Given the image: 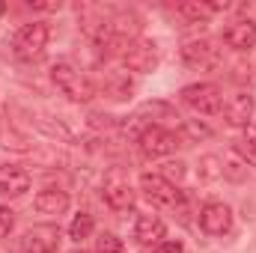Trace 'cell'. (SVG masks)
Segmentation results:
<instances>
[{
	"label": "cell",
	"instance_id": "obj_3",
	"mask_svg": "<svg viewBox=\"0 0 256 253\" xmlns=\"http://www.w3.org/2000/svg\"><path fill=\"white\" fill-rule=\"evenodd\" d=\"M182 102L188 108H194L196 114H206V116H214L224 108L220 90L214 84H191V86H185L182 90Z\"/></svg>",
	"mask_w": 256,
	"mask_h": 253
},
{
	"label": "cell",
	"instance_id": "obj_24",
	"mask_svg": "<svg viewBox=\"0 0 256 253\" xmlns=\"http://www.w3.org/2000/svg\"><path fill=\"white\" fill-rule=\"evenodd\" d=\"M12 226H15V212H12V208H6V206H0V238H3V236H9V232H12Z\"/></svg>",
	"mask_w": 256,
	"mask_h": 253
},
{
	"label": "cell",
	"instance_id": "obj_21",
	"mask_svg": "<svg viewBox=\"0 0 256 253\" xmlns=\"http://www.w3.org/2000/svg\"><path fill=\"white\" fill-rule=\"evenodd\" d=\"M158 176H164L170 185H176V182L185 179V164L182 161H167V164H161V173Z\"/></svg>",
	"mask_w": 256,
	"mask_h": 253
},
{
	"label": "cell",
	"instance_id": "obj_1",
	"mask_svg": "<svg viewBox=\"0 0 256 253\" xmlns=\"http://www.w3.org/2000/svg\"><path fill=\"white\" fill-rule=\"evenodd\" d=\"M51 80H54V86L63 92L68 102L86 104V102H92V96H96V86L90 84V78H86L84 72H78L72 63H54L51 66Z\"/></svg>",
	"mask_w": 256,
	"mask_h": 253
},
{
	"label": "cell",
	"instance_id": "obj_25",
	"mask_svg": "<svg viewBox=\"0 0 256 253\" xmlns=\"http://www.w3.org/2000/svg\"><path fill=\"white\" fill-rule=\"evenodd\" d=\"M158 253H185V248H182V242H161Z\"/></svg>",
	"mask_w": 256,
	"mask_h": 253
},
{
	"label": "cell",
	"instance_id": "obj_14",
	"mask_svg": "<svg viewBox=\"0 0 256 253\" xmlns=\"http://www.w3.org/2000/svg\"><path fill=\"white\" fill-rule=\"evenodd\" d=\"M164 232H167V226L155 214H140L137 224H134V238L140 244H161L164 242Z\"/></svg>",
	"mask_w": 256,
	"mask_h": 253
},
{
	"label": "cell",
	"instance_id": "obj_10",
	"mask_svg": "<svg viewBox=\"0 0 256 253\" xmlns=\"http://www.w3.org/2000/svg\"><path fill=\"white\" fill-rule=\"evenodd\" d=\"M200 226L208 236H224L232 230V208L226 202H208L200 212Z\"/></svg>",
	"mask_w": 256,
	"mask_h": 253
},
{
	"label": "cell",
	"instance_id": "obj_11",
	"mask_svg": "<svg viewBox=\"0 0 256 253\" xmlns=\"http://www.w3.org/2000/svg\"><path fill=\"white\" fill-rule=\"evenodd\" d=\"M122 60L131 72H152L158 66V51L152 42H143V39H134L128 42L126 51H122Z\"/></svg>",
	"mask_w": 256,
	"mask_h": 253
},
{
	"label": "cell",
	"instance_id": "obj_18",
	"mask_svg": "<svg viewBox=\"0 0 256 253\" xmlns=\"http://www.w3.org/2000/svg\"><path fill=\"white\" fill-rule=\"evenodd\" d=\"M104 92H108L110 98H116V102L128 98V92H131V80H128V74H122V72H110L108 80H104Z\"/></svg>",
	"mask_w": 256,
	"mask_h": 253
},
{
	"label": "cell",
	"instance_id": "obj_28",
	"mask_svg": "<svg viewBox=\"0 0 256 253\" xmlns=\"http://www.w3.org/2000/svg\"><path fill=\"white\" fill-rule=\"evenodd\" d=\"M72 253H86V250H72Z\"/></svg>",
	"mask_w": 256,
	"mask_h": 253
},
{
	"label": "cell",
	"instance_id": "obj_6",
	"mask_svg": "<svg viewBox=\"0 0 256 253\" xmlns=\"http://www.w3.org/2000/svg\"><path fill=\"white\" fill-rule=\"evenodd\" d=\"M140 188L143 194L155 202V206H167V208H173V206H179V200H182V194L176 190V185H170L164 176H158V173H143L140 176Z\"/></svg>",
	"mask_w": 256,
	"mask_h": 253
},
{
	"label": "cell",
	"instance_id": "obj_13",
	"mask_svg": "<svg viewBox=\"0 0 256 253\" xmlns=\"http://www.w3.org/2000/svg\"><path fill=\"white\" fill-rule=\"evenodd\" d=\"M30 188V173L15 167V164H3L0 167V194L3 196H21Z\"/></svg>",
	"mask_w": 256,
	"mask_h": 253
},
{
	"label": "cell",
	"instance_id": "obj_9",
	"mask_svg": "<svg viewBox=\"0 0 256 253\" xmlns=\"http://www.w3.org/2000/svg\"><path fill=\"white\" fill-rule=\"evenodd\" d=\"M220 110H224L226 126L248 128V126H250V120H254V96H250V92H244V90H238V92H232V96H230V102H226Z\"/></svg>",
	"mask_w": 256,
	"mask_h": 253
},
{
	"label": "cell",
	"instance_id": "obj_26",
	"mask_svg": "<svg viewBox=\"0 0 256 253\" xmlns=\"http://www.w3.org/2000/svg\"><path fill=\"white\" fill-rule=\"evenodd\" d=\"M33 9H60V0L57 3H30Z\"/></svg>",
	"mask_w": 256,
	"mask_h": 253
},
{
	"label": "cell",
	"instance_id": "obj_20",
	"mask_svg": "<svg viewBox=\"0 0 256 253\" xmlns=\"http://www.w3.org/2000/svg\"><path fill=\"white\" fill-rule=\"evenodd\" d=\"M200 176H202V179H220V176H224L220 158H218V155H206V158L200 161Z\"/></svg>",
	"mask_w": 256,
	"mask_h": 253
},
{
	"label": "cell",
	"instance_id": "obj_22",
	"mask_svg": "<svg viewBox=\"0 0 256 253\" xmlns=\"http://www.w3.org/2000/svg\"><path fill=\"white\" fill-rule=\"evenodd\" d=\"M98 253H126V244H122V238L104 232V236L98 238Z\"/></svg>",
	"mask_w": 256,
	"mask_h": 253
},
{
	"label": "cell",
	"instance_id": "obj_4",
	"mask_svg": "<svg viewBox=\"0 0 256 253\" xmlns=\"http://www.w3.org/2000/svg\"><path fill=\"white\" fill-rule=\"evenodd\" d=\"M182 60H185L188 68H196V72H208V68H218V66L224 63L220 48H218L212 39H194V42H185Z\"/></svg>",
	"mask_w": 256,
	"mask_h": 253
},
{
	"label": "cell",
	"instance_id": "obj_8",
	"mask_svg": "<svg viewBox=\"0 0 256 253\" xmlns=\"http://www.w3.org/2000/svg\"><path fill=\"white\" fill-rule=\"evenodd\" d=\"M21 248H24V253H54L60 248V230L51 226V224L33 226V230L24 232Z\"/></svg>",
	"mask_w": 256,
	"mask_h": 253
},
{
	"label": "cell",
	"instance_id": "obj_7",
	"mask_svg": "<svg viewBox=\"0 0 256 253\" xmlns=\"http://www.w3.org/2000/svg\"><path fill=\"white\" fill-rule=\"evenodd\" d=\"M104 202L114 208V212H128L131 206H134V188L128 185V179L120 173V170H114L108 179H104Z\"/></svg>",
	"mask_w": 256,
	"mask_h": 253
},
{
	"label": "cell",
	"instance_id": "obj_19",
	"mask_svg": "<svg viewBox=\"0 0 256 253\" xmlns=\"http://www.w3.org/2000/svg\"><path fill=\"white\" fill-rule=\"evenodd\" d=\"M92 230H96V220H92V214L80 212V214L72 220V226H68V236H72L74 242H84V238H90V236H92Z\"/></svg>",
	"mask_w": 256,
	"mask_h": 253
},
{
	"label": "cell",
	"instance_id": "obj_12",
	"mask_svg": "<svg viewBox=\"0 0 256 253\" xmlns=\"http://www.w3.org/2000/svg\"><path fill=\"white\" fill-rule=\"evenodd\" d=\"M224 42L236 51H250L256 45V21L250 18H242V21H232L226 30H224Z\"/></svg>",
	"mask_w": 256,
	"mask_h": 253
},
{
	"label": "cell",
	"instance_id": "obj_27",
	"mask_svg": "<svg viewBox=\"0 0 256 253\" xmlns=\"http://www.w3.org/2000/svg\"><path fill=\"white\" fill-rule=\"evenodd\" d=\"M3 12H6V3H0V15H3Z\"/></svg>",
	"mask_w": 256,
	"mask_h": 253
},
{
	"label": "cell",
	"instance_id": "obj_15",
	"mask_svg": "<svg viewBox=\"0 0 256 253\" xmlns=\"http://www.w3.org/2000/svg\"><path fill=\"white\" fill-rule=\"evenodd\" d=\"M33 206H36L39 214H63L66 208H68V194L57 190V188H45L36 194Z\"/></svg>",
	"mask_w": 256,
	"mask_h": 253
},
{
	"label": "cell",
	"instance_id": "obj_16",
	"mask_svg": "<svg viewBox=\"0 0 256 253\" xmlns=\"http://www.w3.org/2000/svg\"><path fill=\"white\" fill-rule=\"evenodd\" d=\"M224 9H226V3H202V0H191V3L179 6V12L188 21H206V18H212L214 12H224Z\"/></svg>",
	"mask_w": 256,
	"mask_h": 253
},
{
	"label": "cell",
	"instance_id": "obj_17",
	"mask_svg": "<svg viewBox=\"0 0 256 253\" xmlns=\"http://www.w3.org/2000/svg\"><path fill=\"white\" fill-rule=\"evenodd\" d=\"M220 167H224V179H230V182H244L248 179V161L236 149L220 158Z\"/></svg>",
	"mask_w": 256,
	"mask_h": 253
},
{
	"label": "cell",
	"instance_id": "obj_23",
	"mask_svg": "<svg viewBox=\"0 0 256 253\" xmlns=\"http://www.w3.org/2000/svg\"><path fill=\"white\" fill-rule=\"evenodd\" d=\"M182 131H185V137H188V140H202V137H208V134H212V128L202 126V122H185Z\"/></svg>",
	"mask_w": 256,
	"mask_h": 253
},
{
	"label": "cell",
	"instance_id": "obj_5",
	"mask_svg": "<svg viewBox=\"0 0 256 253\" xmlns=\"http://www.w3.org/2000/svg\"><path fill=\"white\" fill-rule=\"evenodd\" d=\"M176 146H179V137H176L173 131L161 128V126H152V128H146V131L140 134V149H143V155H149V158L173 155Z\"/></svg>",
	"mask_w": 256,
	"mask_h": 253
},
{
	"label": "cell",
	"instance_id": "obj_2",
	"mask_svg": "<svg viewBox=\"0 0 256 253\" xmlns=\"http://www.w3.org/2000/svg\"><path fill=\"white\" fill-rule=\"evenodd\" d=\"M48 48V27L33 21V24H24L15 36H12V54L18 60H36L42 57Z\"/></svg>",
	"mask_w": 256,
	"mask_h": 253
}]
</instances>
